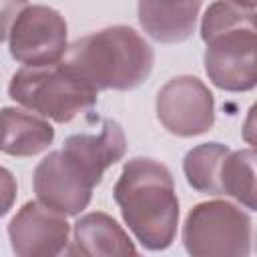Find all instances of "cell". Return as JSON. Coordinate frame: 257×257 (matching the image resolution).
<instances>
[{"label": "cell", "mask_w": 257, "mask_h": 257, "mask_svg": "<svg viewBox=\"0 0 257 257\" xmlns=\"http://www.w3.org/2000/svg\"><path fill=\"white\" fill-rule=\"evenodd\" d=\"M120 215L149 251H163L173 245L179 227V199L171 171L149 157H135L124 163L112 189Z\"/></svg>", "instance_id": "6da1fadb"}, {"label": "cell", "mask_w": 257, "mask_h": 257, "mask_svg": "<svg viewBox=\"0 0 257 257\" xmlns=\"http://www.w3.org/2000/svg\"><path fill=\"white\" fill-rule=\"evenodd\" d=\"M205 48V72L209 80L227 92H247L257 84L255 58V10L229 0L213 2L201 20Z\"/></svg>", "instance_id": "7a4b0ae2"}, {"label": "cell", "mask_w": 257, "mask_h": 257, "mask_svg": "<svg viewBox=\"0 0 257 257\" xmlns=\"http://www.w3.org/2000/svg\"><path fill=\"white\" fill-rule=\"evenodd\" d=\"M66 64L98 92L133 90L149 78L155 52L135 28L116 24L72 42Z\"/></svg>", "instance_id": "3957f363"}, {"label": "cell", "mask_w": 257, "mask_h": 257, "mask_svg": "<svg viewBox=\"0 0 257 257\" xmlns=\"http://www.w3.org/2000/svg\"><path fill=\"white\" fill-rule=\"evenodd\" d=\"M8 96L30 112L64 124L92 108L98 90L70 68L66 60H60L16 70L8 84Z\"/></svg>", "instance_id": "277c9868"}, {"label": "cell", "mask_w": 257, "mask_h": 257, "mask_svg": "<svg viewBox=\"0 0 257 257\" xmlns=\"http://www.w3.org/2000/svg\"><path fill=\"white\" fill-rule=\"evenodd\" d=\"M253 221L249 213L229 201L195 205L183 225V245L189 255L247 257L251 253Z\"/></svg>", "instance_id": "5b68a950"}, {"label": "cell", "mask_w": 257, "mask_h": 257, "mask_svg": "<svg viewBox=\"0 0 257 257\" xmlns=\"http://www.w3.org/2000/svg\"><path fill=\"white\" fill-rule=\"evenodd\" d=\"M157 118L175 137L205 135L215 124V98L209 86L191 74L171 78L157 94Z\"/></svg>", "instance_id": "8992f818"}, {"label": "cell", "mask_w": 257, "mask_h": 257, "mask_svg": "<svg viewBox=\"0 0 257 257\" xmlns=\"http://www.w3.org/2000/svg\"><path fill=\"white\" fill-rule=\"evenodd\" d=\"M66 32V20L58 10L42 4L26 6L8 34L10 56L24 66L60 62L68 50Z\"/></svg>", "instance_id": "52a82bcc"}, {"label": "cell", "mask_w": 257, "mask_h": 257, "mask_svg": "<svg viewBox=\"0 0 257 257\" xmlns=\"http://www.w3.org/2000/svg\"><path fill=\"white\" fill-rule=\"evenodd\" d=\"M32 185L38 201L64 217L80 215L88 207L94 189L62 151L48 153L36 165Z\"/></svg>", "instance_id": "ba28073f"}, {"label": "cell", "mask_w": 257, "mask_h": 257, "mask_svg": "<svg viewBox=\"0 0 257 257\" xmlns=\"http://www.w3.org/2000/svg\"><path fill=\"white\" fill-rule=\"evenodd\" d=\"M70 225L66 217L40 201L24 203L8 225L12 251L20 257L60 255L68 247Z\"/></svg>", "instance_id": "9c48e42d"}, {"label": "cell", "mask_w": 257, "mask_h": 257, "mask_svg": "<svg viewBox=\"0 0 257 257\" xmlns=\"http://www.w3.org/2000/svg\"><path fill=\"white\" fill-rule=\"evenodd\" d=\"M80 173L96 187L102 181V175L108 167L116 165L126 153V137L122 126L104 118L98 133H78L70 135L60 149Z\"/></svg>", "instance_id": "30bf717a"}, {"label": "cell", "mask_w": 257, "mask_h": 257, "mask_svg": "<svg viewBox=\"0 0 257 257\" xmlns=\"http://www.w3.org/2000/svg\"><path fill=\"white\" fill-rule=\"evenodd\" d=\"M203 0H139L141 28L161 44L187 40L197 26Z\"/></svg>", "instance_id": "8fae6325"}, {"label": "cell", "mask_w": 257, "mask_h": 257, "mask_svg": "<svg viewBox=\"0 0 257 257\" xmlns=\"http://www.w3.org/2000/svg\"><path fill=\"white\" fill-rule=\"evenodd\" d=\"M68 255H135L137 247L126 231L106 213H86L74 223Z\"/></svg>", "instance_id": "7c38bea8"}, {"label": "cell", "mask_w": 257, "mask_h": 257, "mask_svg": "<svg viewBox=\"0 0 257 257\" xmlns=\"http://www.w3.org/2000/svg\"><path fill=\"white\" fill-rule=\"evenodd\" d=\"M54 141L48 118L16 106L0 108V151L10 157H34Z\"/></svg>", "instance_id": "4fadbf2b"}, {"label": "cell", "mask_w": 257, "mask_h": 257, "mask_svg": "<svg viewBox=\"0 0 257 257\" xmlns=\"http://www.w3.org/2000/svg\"><path fill=\"white\" fill-rule=\"evenodd\" d=\"M255 151L253 149H241V151H229L221 163L219 173V189L221 195H227L241 203L245 209L255 211Z\"/></svg>", "instance_id": "5bb4252c"}, {"label": "cell", "mask_w": 257, "mask_h": 257, "mask_svg": "<svg viewBox=\"0 0 257 257\" xmlns=\"http://www.w3.org/2000/svg\"><path fill=\"white\" fill-rule=\"evenodd\" d=\"M231 149L223 143H203L193 147L183 159V173L187 183L203 195H221L219 173L225 155Z\"/></svg>", "instance_id": "9a60e30c"}, {"label": "cell", "mask_w": 257, "mask_h": 257, "mask_svg": "<svg viewBox=\"0 0 257 257\" xmlns=\"http://www.w3.org/2000/svg\"><path fill=\"white\" fill-rule=\"evenodd\" d=\"M28 6V0H0V42H4L10 34L14 20Z\"/></svg>", "instance_id": "2e32d148"}, {"label": "cell", "mask_w": 257, "mask_h": 257, "mask_svg": "<svg viewBox=\"0 0 257 257\" xmlns=\"http://www.w3.org/2000/svg\"><path fill=\"white\" fill-rule=\"evenodd\" d=\"M16 193H18V183L14 175L0 165V219L12 209L16 201Z\"/></svg>", "instance_id": "e0dca14e"}, {"label": "cell", "mask_w": 257, "mask_h": 257, "mask_svg": "<svg viewBox=\"0 0 257 257\" xmlns=\"http://www.w3.org/2000/svg\"><path fill=\"white\" fill-rule=\"evenodd\" d=\"M253 112H255V106H251L249 116H247V124H245V141H247L249 145L255 143V139H253Z\"/></svg>", "instance_id": "ac0fdd59"}, {"label": "cell", "mask_w": 257, "mask_h": 257, "mask_svg": "<svg viewBox=\"0 0 257 257\" xmlns=\"http://www.w3.org/2000/svg\"><path fill=\"white\" fill-rule=\"evenodd\" d=\"M229 2L237 4L241 8H247V10H255V4H257V0H229Z\"/></svg>", "instance_id": "d6986e66"}]
</instances>
